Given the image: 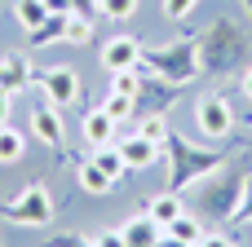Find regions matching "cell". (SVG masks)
I'll return each mask as SVG.
<instances>
[{
	"label": "cell",
	"instance_id": "ac0fdd59",
	"mask_svg": "<svg viewBox=\"0 0 252 247\" xmlns=\"http://www.w3.org/2000/svg\"><path fill=\"white\" fill-rule=\"evenodd\" d=\"M111 93L137 97V71H111Z\"/></svg>",
	"mask_w": 252,
	"mask_h": 247
},
{
	"label": "cell",
	"instance_id": "6da1fadb",
	"mask_svg": "<svg viewBox=\"0 0 252 247\" xmlns=\"http://www.w3.org/2000/svg\"><path fill=\"white\" fill-rule=\"evenodd\" d=\"M4 217L18 221V225H49L53 221V199H49L44 186H27L18 199L4 203Z\"/></svg>",
	"mask_w": 252,
	"mask_h": 247
},
{
	"label": "cell",
	"instance_id": "f1b7e54d",
	"mask_svg": "<svg viewBox=\"0 0 252 247\" xmlns=\"http://www.w3.org/2000/svg\"><path fill=\"white\" fill-rule=\"evenodd\" d=\"M244 93L252 97V66H248V75H244Z\"/></svg>",
	"mask_w": 252,
	"mask_h": 247
},
{
	"label": "cell",
	"instance_id": "2e32d148",
	"mask_svg": "<svg viewBox=\"0 0 252 247\" xmlns=\"http://www.w3.org/2000/svg\"><path fill=\"white\" fill-rule=\"evenodd\" d=\"M13 18H18L27 31H35V27L49 18V9H44V0H18V4H13Z\"/></svg>",
	"mask_w": 252,
	"mask_h": 247
},
{
	"label": "cell",
	"instance_id": "8fae6325",
	"mask_svg": "<svg viewBox=\"0 0 252 247\" xmlns=\"http://www.w3.org/2000/svg\"><path fill=\"white\" fill-rule=\"evenodd\" d=\"M155 71H168V80H186V75L195 71V66H190V44H182V49L168 53V57L159 53V57H155Z\"/></svg>",
	"mask_w": 252,
	"mask_h": 247
},
{
	"label": "cell",
	"instance_id": "9c48e42d",
	"mask_svg": "<svg viewBox=\"0 0 252 247\" xmlns=\"http://www.w3.org/2000/svg\"><path fill=\"white\" fill-rule=\"evenodd\" d=\"M182 212H186V208H182V199H177V194H155V199L146 203V217H151L159 230H168Z\"/></svg>",
	"mask_w": 252,
	"mask_h": 247
},
{
	"label": "cell",
	"instance_id": "ba28073f",
	"mask_svg": "<svg viewBox=\"0 0 252 247\" xmlns=\"http://www.w3.org/2000/svg\"><path fill=\"white\" fill-rule=\"evenodd\" d=\"M31 133H35L44 146H62V119H58L53 102H49V106H35V110H31Z\"/></svg>",
	"mask_w": 252,
	"mask_h": 247
},
{
	"label": "cell",
	"instance_id": "9a60e30c",
	"mask_svg": "<svg viewBox=\"0 0 252 247\" xmlns=\"http://www.w3.org/2000/svg\"><path fill=\"white\" fill-rule=\"evenodd\" d=\"M66 22H71V13H49V18L35 27V35H31V40H35V44H49L53 35H58V40H66Z\"/></svg>",
	"mask_w": 252,
	"mask_h": 247
},
{
	"label": "cell",
	"instance_id": "7a4b0ae2",
	"mask_svg": "<svg viewBox=\"0 0 252 247\" xmlns=\"http://www.w3.org/2000/svg\"><path fill=\"white\" fill-rule=\"evenodd\" d=\"M195 124H199L204 137L217 141V137H226L235 128V110H230L226 97H204V102H195Z\"/></svg>",
	"mask_w": 252,
	"mask_h": 247
},
{
	"label": "cell",
	"instance_id": "8992f818",
	"mask_svg": "<svg viewBox=\"0 0 252 247\" xmlns=\"http://www.w3.org/2000/svg\"><path fill=\"white\" fill-rule=\"evenodd\" d=\"M80 133H84L89 146H106V141H115V119H111L102 106H93V110L80 119Z\"/></svg>",
	"mask_w": 252,
	"mask_h": 247
},
{
	"label": "cell",
	"instance_id": "4316f807",
	"mask_svg": "<svg viewBox=\"0 0 252 247\" xmlns=\"http://www.w3.org/2000/svg\"><path fill=\"white\" fill-rule=\"evenodd\" d=\"M0 124H9V93L0 88Z\"/></svg>",
	"mask_w": 252,
	"mask_h": 247
},
{
	"label": "cell",
	"instance_id": "ffe728a7",
	"mask_svg": "<svg viewBox=\"0 0 252 247\" xmlns=\"http://www.w3.org/2000/svg\"><path fill=\"white\" fill-rule=\"evenodd\" d=\"M97 9L106 18H133L137 13V0H97Z\"/></svg>",
	"mask_w": 252,
	"mask_h": 247
},
{
	"label": "cell",
	"instance_id": "52a82bcc",
	"mask_svg": "<svg viewBox=\"0 0 252 247\" xmlns=\"http://www.w3.org/2000/svg\"><path fill=\"white\" fill-rule=\"evenodd\" d=\"M120 234H124V243H128V247H155L159 239H164V230H159L146 212H142V217H133V221H124V225H120Z\"/></svg>",
	"mask_w": 252,
	"mask_h": 247
},
{
	"label": "cell",
	"instance_id": "5b68a950",
	"mask_svg": "<svg viewBox=\"0 0 252 247\" xmlns=\"http://www.w3.org/2000/svg\"><path fill=\"white\" fill-rule=\"evenodd\" d=\"M120 155H124L128 168H151V164L159 159V141H151V137H142V133H128V137L120 141Z\"/></svg>",
	"mask_w": 252,
	"mask_h": 247
},
{
	"label": "cell",
	"instance_id": "e0dca14e",
	"mask_svg": "<svg viewBox=\"0 0 252 247\" xmlns=\"http://www.w3.org/2000/svg\"><path fill=\"white\" fill-rule=\"evenodd\" d=\"M164 234H173V239H182V243H199V239H204V225H199L195 217H186V212H182Z\"/></svg>",
	"mask_w": 252,
	"mask_h": 247
},
{
	"label": "cell",
	"instance_id": "484cf974",
	"mask_svg": "<svg viewBox=\"0 0 252 247\" xmlns=\"http://www.w3.org/2000/svg\"><path fill=\"white\" fill-rule=\"evenodd\" d=\"M71 4H75V0H44L49 13H71Z\"/></svg>",
	"mask_w": 252,
	"mask_h": 247
},
{
	"label": "cell",
	"instance_id": "277c9868",
	"mask_svg": "<svg viewBox=\"0 0 252 247\" xmlns=\"http://www.w3.org/2000/svg\"><path fill=\"white\" fill-rule=\"evenodd\" d=\"M40 84H44V102H53V106H71L75 93H80V80H75L71 66H53Z\"/></svg>",
	"mask_w": 252,
	"mask_h": 247
},
{
	"label": "cell",
	"instance_id": "44dd1931",
	"mask_svg": "<svg viewBox=\"0 0 252 247\" xmlns=\"http://www.w3.org/2000/svg\"><path fill=\"white\" fill-rule=\"evenodd\" d=\"M142 137H151V141H159V137H168V124H164V115H151V119H142V128H137Z\"/></svg>",
	"mask_w": 252,
	"mask_h": 247
},
{
	"label": "cell",
	"instance_id": "7402d4cb",
	"mask_svg": "<svg viewBox=\"0 0 252 247\" xmlns=\"http://www.w3.org/2000/svg\"><path fill=\"white\" fill-rule=\"evenodd\" d=\"M89 35H93V31H89L84 18H71V22H66V40H71V44H89Z\"/></svg>",
	"mask_w": 252,
	"mask_h": 247
},
{
	"label": "cell",
	"instance_id": "603a6c76",
	"mask_svg": "<svg viewBox=\"0 0 252 247\" xmlns=\"http://www.w3.org/2000/svg\"><path fill=\"white\" fill-rule=\"evenodd\" d=\"M199 0H164V18H173V22H182L190 9H195Z\"/></svg>",
	"mask_w": 252,
	"mask_h": 247
},
{
	"label": "cell",
	"instance_id": "7c38bea8",
	"mask_svg": "<svg viewBox=\"0 0 252 247\" xmlns=\"http://www.w3.org/2000/svg\"><path fill=\"white\" fill-rule=\"evenodd\" d=\"M93 164H97V168H102L106 177H115V181H120V177L128 172V164H124L120 146H111V141H106V146H93Z\"/></svg>",
	"mask_w": 252,
	"mask_h": 247
},
{
	"label": "cell",
	"instance_id": "83f0119b",
	"mask_svg": "<svg viewBox=\"0 0 252 247\" xmlns=\"http://www.w3.org/2000/svg\"><path fill=\"white\" fill-rule=\"evenodd\" d=\"M155 247H195V243H182V239H173V234H164V239H159Z\"/></svg>",
	"mask_w": 252,
	"mask_h": 247
},
{
	"label": "cell",
	"instance_id": "cb8c5ba5",
	"mask_svg": "<svg viewBox=\"0 0 252 247\" xmlns=\"http://www.w3.org/2000/svg\"><path fill=\"white\" fill-rule=\"evenodd\" d=\"M93 247H128V243H124V234H120V230H106V234H97V239H93Z\"/></svg>",
	"mask_w": 252,
	"mask_h": 247
},
{
	"label": "cell",
	"instance_id": "30bf717a",
	"mask_svg": "<svg viewBox=\"0 0 252 247\" xmlns=\"http://www.w3.org/2000/svg\"><path fill=\"white\" fill-rule=\"evenodd\" d=\"M31 80V71H27V57H18V53H4L0 57V88L4 93H13V88H22Z\"/></svg>",
	"mask_w": 252,
	"mask_h": 247
},
{
	"label": "cell",
	"instance_id": "4fadbf2b",
	"mask_svg": "<svg viewBox=\"0 0 252 247\" xmlns=\"http://www.w3.org/2000/svg\"><path fill=\"white\" fill-rule=\"evenodd\" d=\"M27 155V137L9 124H0V164H18Z\"/></svg>",
	"mask_w": 252,
	"mask_h": 247
},
{
	"label": "cell",
	"instance_id": "d4e9b609",
	"mask_svg": "<svg viewBox=\"0 0 252 247\" xmlns=\"http://www.w3.org/2000/svg\"><path fill=\"white\" fill-rule=\"evenodd\" d=\"M199 247H235V243H230L226 234H204V239H199Z\"/></svg>",
	"mask_w": 252,
	"mask_h": 247
},
{
	"label": "cell",
	"instance_id": "3957f363",
	"mask_svg": "<svg viewBox=\"0 0 252 247\" xmlns=\"http://www.w3.org/2000/svg\"><path fill=\"white\" fill-rule=\"evenodd\" d=\"M137 62H142V44L133 35H115V40L102 44V66L106 71H133Z\"/></svg>",
	"mask_w": 252,
	"mask_h": 247
},
{
	"label": "cell",
	"instance_id": "5bb4252c",
	"mask_svg": "<svg viewBox=\"0 0 252 247\" xmlns=\"http://www.w3.org/2000/svg\"><path fill=\"white\" fill-rule=\"evenodd\" d=\"M80 186H84L89 194H106V190L115 186V177H106V172L89 159V164H80Z\"/></svg>",
	"mask_w": 252,
	"mask_h": 247
},
{
	"label": "cell",
	"instance_id": "d6986e66",
	"mask_svg": "<svg viewBox=\"0 0 252 247\" xmlns=\"http://www.w3.org/2000/svg\"><path fill=\"white\" fill-rule=\"evenodd\" d=\"M102 110L120 124V119H128V110H133V97H124V93H111L106 102H102Z\"/></svg>",
	"mask_w": 252,
	"mask_h": 247
}]
</instances>
